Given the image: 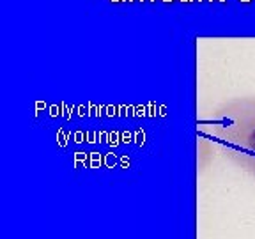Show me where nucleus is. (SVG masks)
Instances as JSON below:
<instances>
[{
	"label": "nucleus",
	"instance_id": "obj_3",
	"mask_svg": "<svg viewBox=\"0 0 255 239\" xmlns=\"http://www.w3.org/2000/svg\"><path fill=\"white\" fill-rule=\"evenodd\" d=\"M112 2H115V4H117V2H124V0H112Z\"/></svg>",
	"mask_w": 255,
	"mask_h": 239
},
{
	"label": "nucleus",
	"instance_id": "obj_6",
	"mask_svg": "<svg viewBox=\"0 0 255 239\" xmlns=\"http://www.w3.org/2000/svg\"><path fill=\"white\" fill-rule=\"evenodd\" d=\"M163 2H172V0H163Z\"/></svg>",
	"mask_w": 255,
	"mask_h": 239
},
{
	"label": "nucleus",
	"instance_id": "obj_1",
	"mask_svg": "<svg viewBox=\"0 0 255 239\" xmlns=\"http://www.w3.org/2000/svg\"><path fill=\"white\" fill-rule=\"evenodd\" d=\"M211 135L225 158L255 179V96L234 97L218 106Z\"/></svg>",
	"mask_w": 255,
	"mask_h": 239
},
{
	"label": "nucleus",
	"instance_id": "obj_8",
	"mask_svg": "<svg viewBox=\"0 0 255 239\" xmlns=\"http://www.w3.org/2000/svg\"><path fill=\"white\" fill-rule=\"evenodd\" d=\"M151 2H156V0H151Z\"/></svg>",
	"mask_w": 255,
	"mask_h": 239
},
{
	"label": "nucleus",
	"instance_id": "obj_9",
	"mask_svg": "<svg viewBox=\"0 0 255 239\" xmlns=\"http://www.w3.org/2000/svg\"><path fill=\"white\" fill-rule=\"evenodd\" d=\"M220 2H225V0H220Z\"/></svg>",
	"mask_w": 255,
	"mask_h": 239
},
{
	"label": "nucleus",
	"instance_id": "obj_7",
	"mask_svg": "<svg viewBox=\"0 0 255 239\" xmlns=\"http://www.w3.org/2000/svg\"><path fill=\"white\" fill-rule=\"evenodd\" d=\"M198 2H202V0H198ZM209 2H213V0H209Z\"/></svg>",
	"mask_w": 255,
	"mask_h": 239
},
{
	"label": "nucleus",
	"instance_id": "obj_4",
	"mask_svg": "<svg viewBox=\"0 0 255 239\" xmlns=\"http://www.w3.org/2000/svg\"><path fill=\"white\" fill-rule=\"evenodd\" d=\"M181 2H193V0H181Z\"/></svg>",
	"mask_w": 255,
	"mask_h": 239
},
{
	"label": "nucleus",
	"instance_id": "obj_2",
	"mask_svg": "<svg viewBox=\"0 0 255 239\" xmlns=\"http://www.w3.org/2000/svg\"><path fill=\"white\" fill-rule=\"evenodd\" d=\"M239 2H243V4H248V2H250V0H239Z\"/></svg>",
	"mask_w": 255,
	"mask_h": 239
},
{
	"label": "nucleus",
	"instance_id": "obj_5",
	"mask_svg": "<svg viewBox=\"0 0 255 239\" xmlns=\"http://www.w3.org/2000/svg\"><path fill=\"white\" fill-rule=\"evenodd\" d=\"M128 2H133V0H128ZM140 2H144V0H140Z\"/></svg>",
	"mask_w": 255,
	"mask_h": 239
}]
</instances>
